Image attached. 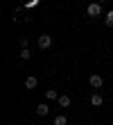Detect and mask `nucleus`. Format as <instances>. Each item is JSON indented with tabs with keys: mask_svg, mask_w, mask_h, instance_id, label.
Masks as SVG:
<instances>
[{
	"mask_svg": "<svg viewBox=\"0 0 113 125\" xmlns=\"http://www.w3.org/2000/svg\"><path fill=\"white\" fill-rule=\"evenodd\" d=\"M86 14H88L90 18H97V16L102 14V7H100V2H97V0H95V2H90V5L86 7Z\"/></svg>",
	"mask_w": 113,
	"mask_h": 125,
	"instance_id": "1",
	"label": "nucleus"
},
{
	"mask_svg": "<svg viewBox=\"0 0 113 125\" xmlns=\"http://www.w3.org/2000/svg\"><path fill=\"white\" fill-rule=\"evenodd\" d=\"M88 82H90V86H93V89H102V86H104V77H102V75H97V73H93Z\"/></svg>",
	"mask_w": 113,
	"mask_h": 125,
	"instance_id": "2",
	"label": "nucleus"
},
{
	"mask_svg": "<svg viewBox=\"0 0 113 125\" xmlns=\"http://www.w3.org/2000/svg\"><path fill=\"white\" fill-rule=\"evenodd\" d=\"M50 46H52V36H50V34H41V36H39V48H41V50H48Z\"/></svg>",
	"mask_w": 113,
	"mask_h": 125,
	"instance_id": "3",
	"label": "nucleus"
},
{
	"mask_svg": "<svg viewBox=\"0 0 113 125\" xmlns=\"http://www.w3.org/2000/svg\"><path fill=\"white\" fill-rule=\"evenodd\" d=\"M57 102H59V107H61V109H68V107L72 105L70 95H66V93H63V95H59V100H57Z\"/></svg>",
	"mask_w": 113,
	"mask_h": 125,
	"instance_id": "4",
	"label": "nucleus"
},
{
	"mask_svg": "<svg viewBox=\"0 0 113 125\" xmlns=\"http://www.w3.org/2000/svg\"><path fill=\"white\" fill-rule=\"evenodd\" d=\"M90 105H93V107H100V105H104L102 93H93V95H90Z\"/></svg>",
	"mask_w": 113,
	"mask_h": 125,
	"instance_id": "5",
	"label": "nucleus"
},
{
	"mask_svg": "<svg viewBox=\"0 0 113 125\" xmlns=\"http://www.w3.org/2000/svg\"><path fill=\"white\" fill-rule=\"evenodd\" d=\"M36 86H39V80H36L34 75H29V77L25 80V89H29V91H32V89H36Z\"/></svg>",
	"mask_w": 113,
	"mask_h": 125,
	"instance_id": "6",
	"label": "nucleus"
},
{
	"mask_svg": "<svg viewBox=\"0 0 113 125\" xmlns=\"http://www.w3.org/2000/svg\"><path fill=\"white\" fill-rule=\"evenodd\" d=\"M36 114H39V116H48V114H50L48 102H41V105H36Z\"/></svg>",
	"mask_w": 113,
	"mask_h": 125,
	"instance_id": "7",
	"label": "nucleus"
},
{
	"mask_svg": "<svg viewBox=\"0 0 113 125\" xmlns=\"http://www.w3.org/2000/svg\"><path fill=\"white\" fill-rule=\"evenodd\" d=\"M45 100H59V93L54 89H48L45 91Z\"/></svg>",
	"mask_w": 113,
	"mask_h": 125,
	"instance_id": "8",
	"label": "nucleus"
},
{
	"mask_svg": "<svg viewBox=\"0 0 113 125\" xmlns=\"http://www.w3.org/2000/svg\"><path fill=\"white\" fill-rule=\"evenodd\" d=\"M104 25H106V27H113V9L106 11V16H104Z\"/></svg>",
	"mask_w": 113,
	"mask_h": 125,
	"instance_id": "9",
	"label": "nucleus"
},
{
	"mask_svg": "<svg viewBox=\"0 0 113 125\" xmlns=\"http://www.w3.org/2000/svg\"><path fill=\"white\" fill-rule=\"evenodd\" d=\"M54 125H68V118H66L63 114H59L57 118H54Z\"/></svg>",
	"mask_w": 113,
	"mask_h": 125,
	"instance_id": "10",
	"label": "nucleus"
},
{
	"mask_svg": "<svg viewBox=\"0 0 113 125\" xmlns=\"http://www.w3.org/2000/svg\"><path fill=\"white\" fill-rule=\"evenodd\" d=\"M29 57H32V50H29V48H23V50H20V59H25V62H27Z\"/></svg>",
	"mask_w": 113,
	"mask_h": 125,
	"instance_id": "11",
	"label": "nucleus"
},
{
	"mask_svg": "<svg viewBox=\"0 0 113 125\" xmlns=\"http://www.w3.org/2000/svg\"><path fill=\"white\" fill-rule=\"evenodd\" d=\"M36 5H39V0H27V2H25V9H32V7H36Z\"/></svg>",
	"mask_w": 113,
	"mask_h": 125,
	"instance_id": "12",
	"label": "nucleus"
},
{
	"mask_svg": "<svg viewBox=\"0 0 113 125\" xmlns=\"http://www.w3.org/2000/svg\"><path fill=\"white\" fill-rule=\"evenodd\" d=\"M97 2H104V0H97Z\"/></svg>",
	"mask_w": 113,
	"mask_h": 125,
	"instance_id": "13",
	"label": "nucleus"
}]
</instances>
